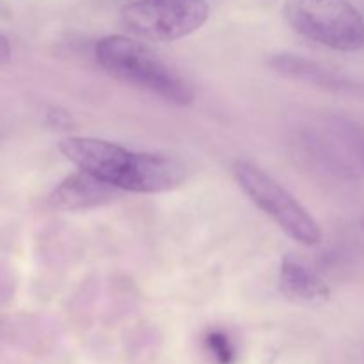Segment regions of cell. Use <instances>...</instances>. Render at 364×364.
Returning <instances> with one entry per match:
<instances>
[{"label":"cell","instance_id":"6","mask_svg":"<svg viewBox=\"0 0 364 364\" xmlns=\"http://www.w3.org/2000/svg\"><path fill=\"white\" fill-rule=\"evenodd\" d=\"M117 188L110 187L105 181L78 171L64 178L48 196L52 208L60 212H85V210L100 208L114 201Z\"/></svg>","mask_w":364,"mask_h":364},{"label":"cell","instance_id":"7","mask_svg":"<svg viewBox=\"0 0 364 364\" xmlns=\"http://www.w3.org/2000/svg\"><path fill=\"white\" fill-rule=\"evenodd\" d=\"M279 290L287 299L301 304H320L329 299L326 281L291 256H284L279 267Z\"/></svg>","mask_w":364,"mask_h":364},{"label":"cell","instance_id":"4","mask_svg":"<svg viewBox=\"0 0 364 364\" xmlns=\"http://www.w3.org/2000/svg\"><path fill=\"white\" fill-rule=\"evenodd\" d=\"M231 174L244 194L288 237L306 247L322 240V230L315 217L270 174L245 160H235L231 164Z\"/></svg>","mask_w":364,"mask_h":364},{"label":"cell","instance_id":"9","mask_svg":"<svg viewBox=\"0 0 364 364\" xmlns=\"http://www.w3.org/2000/svg\"><path fill=\"white\" fill-rule=\"evenodd\" d=\"M11 57H13V48H11L9 39L4 34H0V66L9 63Z\"/></svg>","mask_w":364,"mask_h":364},{"label":"cell","instance_id":"2","mask_svg":"<svg viewBox=\"0 0 364 364\" xmlns=\"http://www.w3.org/2000/svg\"><path fill=\"white\" fill-rule=\"evenodd\" d=\"M96 63L107 75L134 87L156 95L174 105L194 102V91L149 46L121 34L105 36L95 46Z\"/></svg>","mask_w":364,"mask_h":364},{"label":"cell","instance_id":"10","mask_svg":"<svg viewBox=\"0 0 364 364\" xmlns=\"http://www.w3.org/2000/svg\"><path fill=\"white\" fill-rule=\"evenodd\" d=\"M354 151H355V156H358L359 164H361V167L364 169V134L361 135V137L355 139Z\"/></svg>","mask_w":364,"mask_h":364},{"label":"cell","instance_id":"8","mask_svg":"<svg viewBox=\"0 0 364 364\" xmlns=\"http://www.w3.org/2000/svg\"><path fill=\"white\" fill-rule=\"evenodd\" d=\"M205 348L212 355L215 364H233L237 359V352H235L230 336L219 329L208 331L205 334Z\"/></svg>","mask_w":364,"mask_h":364},{"label":"cell","instance_id":"3","mask_svg":"<svg viewBox=\"0 0 364 364\" xmlns=\"http://www.w3.org/2000/svg\"><path fill=\"white\" fill-rule=\"evenodd\" d=\"M283 14L309 41L336 52L364 48V18L348 0H287Z\"/></svg>","mask_w":364,"mask_h":364},{"label":"cell","instance_id":"1","mask_svg":"<svg viewBox=\"0 0 364 364\" xmlns=\"http://www.w3.org/2000/svg\"><path fill=\"white\" fill-rule=\"evenodd\" d=\"M59 151L78 171L117 191L162 194L181 187L185 181L183 164L164 153L134 151L116 142L77 135L60 139Z\"/></svg>","mask_w":364,"mask_h":364},{"label":"cell","instance_id":"11","mask_svg":"<svg viewBox=\"0 0 364 364\" xmlns=\"http://www.w3.org/2000/svg\"><path fill=\"white\" fill-rule=\"evenodd\" d=\"M363 228H364V217H363Z\"/></svg>","mask_w":364,"mask_h":364},{"label":"cell","instance_id":"5","mask_svg":"<svg viewBox=\"0 0 364 364\" xmlns=\"http://www.w3.org/2000/svg\"><path fill=\"white\" fill-rule=\"evenodd\" d=\"M210 16L206 0H135L121 11L124 28L135 38L169 43L199 31Z\"/></svg>","mask_w":364,"mask_h":364}]
</instances>
